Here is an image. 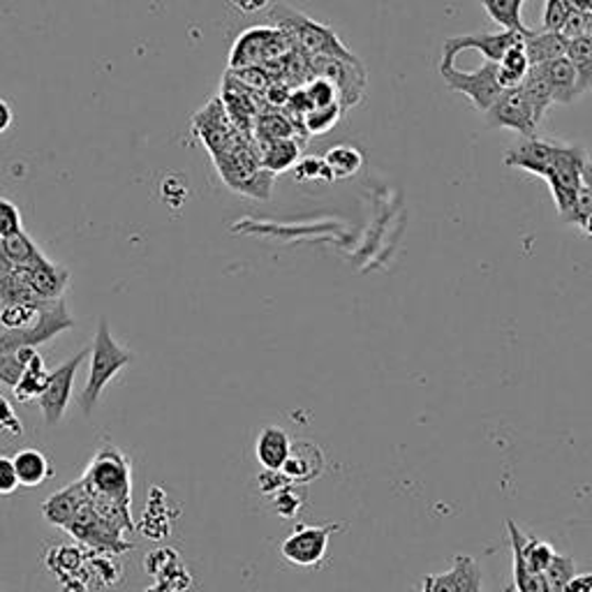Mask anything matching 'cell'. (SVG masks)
Wrapping results in <instances>:
<instances>
[{
    "label": "cell",
    "mask_w": 592,
    "mask_h": 592,
    "mask_svg": "<svg viewBox=\"0 0 592 592\" xmlns=\"http://www.w3.org/2000/svg\"><path fill=\"white\" fill-rule=\"evenodd\" d=\"M0 251L14 264V267H31L45 253L37 248V243L22 230L12 236L0 239Z\"/></svg>",
    "instance_id": "cell-33"
},
{
    "label": "cell",
    "mask_w": 592,
    "mask_h": 592,
    "mask_svg": "<svg viewBox=\"0 0 592 592\" xmlns=\"http://www.w3.org/2000/svg\"><path fill=\"white\" fill-rule=\"evenodd\" d=\"M292 452V444H290V438L288 433L282 431V428L278 426H267L264 431L259 433L257 438V444H255V454H257V461L262 463L264 469H282L285 461H288Z\"/></svg>",
    "instance_id": "cell-23"
},
{
    "label": "cell",
    "mask_w": 592,
    "mask_h": 592,
    "mask_svg": "<svg viewBox=\"0 0 592 592\" xmlns=\"http://www.w3.org/2000/svg\"><path fill=\"white\" fill-rule=\"evenodd\" d=\"M274 24L290 37V45L294 51L315 58V56H332L343 60H359L350 49L343 45V39L329 28L315 19L305 16L292 8L278 5L271 12Z\"/></svg>",
    "instance_id": "cell-1"
},
{
    "label": "cell",
    "mask_w": 592,
    "mask_h": 592,
    "mask_svg": "<svg viewBox=\"0 0 592 592\" xmlns=\"http://www.w3.org/2000/svg\"><path fill=\"white\" fill-rule=\"evenodd\" d=\"M554 141H544L537 137H525L504 155V165L546 178L554 162Z\"/></svg>",
    "instance_id": "cell-18"
},
{
    "label": "cell",
    "mask_w": 592,
    "mask_h": 592,
    "mask_svg": "<svg viewBox=\"0 0 592 592\" xmlns=\"http://www.w3.org/2000/svg\"><path fill=\"white\" fill-rule=\"evenodd\" d=\"M193 124H195V132L199 135V139L204 141V144H207L211 158L230 151L236 144H241L243 139H248L232 124V118L228 116V112H224L220 97L211 100L209 105L195 116Z\"/></svg>",
    "instance_id": "cell-12"
},
{
    "label": "cell",
    "mask_w": 592,
    "mask_h": 592,
    "mask_svg": "<svg viewBox=\"0 0 592 592\" xmlns=\"http://www.w3.org/2000/svg\"><path fill=\"white\" fill-rule=\"evenodd\" d=\"M322 467H324V458L320 454V449L309 442H299L290 452L288 461H285L282 475L292 481H311L320 477Z\"/></svg>",
    "instance_id": "cell-24"
},
{
    "label": "cell",
    "mask_w": 592,
    "mask_h": 592,
    "mask_svg": "<svg viewBox=\"0 0 592 592\" xmlns=\"http://www.w3.org/2000/svg\"><path fill=\"white\" fill-rule=\"evenodd\" d=\"M257 153L264 170H269L271 174H280L294 170V165L301 160V144L294 137L257 141Z\"/></svg>",
    "instance_id": "cell-21"
},
{
    "label": "cell",
    "mask_w": 592,
    "mask_h": 592,
    "mask_svg": "<svg viewBox=\"0 0 592 592\" xmlns=\"http://www.w3.org/2000/svg\"><path fill=\"white\" fill-rule=\"evenodd\" d=\"M581 178H583V186H585V188L592 193V162H590V160L585 162V167H583Z\"/></svg>",
    "instance_id": "cell-49"
},
{
    "label": "cell",
    "mask_w": 592,
    "mask_h": 592,
    "mask_svg": "<svg viewBox=\"0 0 592 592\" xmlns=\"http://www.w3.org/2000/svg\"><path fill=\"white\" fill-rule=\"evenodd\" d=\"M343 114H345V109L338 105V102L329 107H313L303 114L301 128L305 135H326L338 126Z\"/></svg>",
    "instance_id": "cell-35"
},
{
    "label": "cell",
    "mask_w": 592,
    "mask_h": 592,
    "mask_svg": "<svg viewBox=\"0 0 592 592\" xmlns=\"http://www.w3.org/2000/svg\"><path fill=\"white\" fill-rule=\"evenodd\" d=\"M574 10V5H569L567 0H546V10H544V31H556L560 33L565 19L569 12Z\"/></svg>",
    "instance_id": "cell-43"
},
{
    "label": "cell",
    "mask_w": 592,
    "mask_h": 592,
    "mask_svg": "<svg viewBox=\"0 0 592 592\" xmlns=\"http://www.w3.org/2000/svg\"><path fill=\"white\" fill-rule=\"evenodd\" d=\"M509 530V546H512V562H514V588L516 592H554L546 579V571L530 567L521 554V527L514 521H507Z\"/></svg>",
    "instance_id": "cell-19"
},
{
    "label": "cell",
    "mask_w": 592,
    "mask_h": 592,
    "mask_svg": "<svg viewBox=\"0 0 592 592\" xmlns=\"http://www.w3.org/2000/svg\"><path fill=\"white\" fill-rule=\"evenodd\" d=\"M440 74L449 89L473 100V105L484 114L502 93V86L498 81V63H494V60H484V63L473 72L458 70L456 63L440 66Z\"/></svg>",
    "instance_id": "cell-10"
},
{
    "label": "cell",
    "mask_w": 592,
    "mask_h": 592,
    "mask_svg": "<svg viewBox=\"0 0 592 592\" xmlns=\"http://www.w3.org/2000/svg\"><path fill=\"white\" fill-rule=\"evenodd\" d=\"M255 139L257 141H271V139H290L301 132L294 120L285 112H259L255 118Z\"/></svg>",
    "instance_id": "cell-30"
},
{
    "label": "cell",
    "mask_w": 592,
    "mask_h": 592,
    "mask_svg": "<svg viewBox=\"0 0 592 592\" xmlns=\"http://www.w3.org/2000/svg\"><path fill=\"white\" fill-rule=\"evenodd\" d=\"M86 500V488L84 484H81V479H77L74 484L60 488L58 494H54L51 498L45 500L43 504V514L45 519L56 525V527H63L72 521L77 507Z\"/></svg>",
    "instance_id": "cell-20"
},
{
    "label": "cell",
    "mask_w": 592,
    "mask_h": 592,
    "mask_svg": "<svg viewBox=\"0 0 592 592\" xmlns=\"http://www.w3.org/2000/svg\"><path fill=\"white\" fill-rule=\"evenodd\" d=\"M218 174L228 183V188L253 199H269L274 174L262 167L257 147L243 139L234 149L213 158Z\"/></svg>",
    "instance_id": "cell-3"
},
{
    "label": "cell",
    "mask_w": 592,
    "mask_h": 592,
    "mask_svg": "<svg viewBox=\"0 0 592 592\" xmlns=\"http://www.w3.org/2000/svg\"><path fill=\"white\" fill-rule=\"evenodd\" d=\"M24 276L37 301L63 299L68 282H70V271L66 267H60V264L51 262L47 255L33 262L31 267H24Z\"/></svg>",
    "instance_id": "cell-17"
},
{
    "label": "cell",
    "mask_w": 592,
    "mask_h": 592,
    "mask_svg": "<svg viewBox=\"0 0 592 592\" xmlns=\"http://www.w3.org/2000/svg\"><path fill=\"white\" fill-rule=\"evenodd\" d=\"M523 33L516 31H500V33H477V35H454L449 37L442 49V60L440 66H452L456 56L475 49L479 51L486 60H494V63H500L502 56L507 54L509 47H514L516 43H523Z\"/></svg>",
    "instance_id": "cell-13"
},
{
    "label": "cell",
    "mask_w": 592,
    "mask_h": 592,
    "mask_svg": "<svg viewBox=\"0 0 592 592\" xmlns=\"http://www.w3.org/2000/svg\"><path fill=\"white\" fill-rule=\"evenodd\" d=\"M419 592H484L481 569L475 558L456 556L452 569L444 574L423 577Z\"/></svg>",
    "instance_id": "cell-16"
},
{
    "label": "cell",
    "mask_w": 592,
    "mask_h": 592,
    "mask_svg": "<svg viewBox=\"0 0 592 592\" xmlns=\"http://www.w3.org/2000/svg\"><path fill=\"white\" fill-rule=\"evenodd\" d=\"M303 91H305V97H309V102H311V107H329L338 102L336 89L329 84V81L320 79V77H313L309 84H305Z\"/></svg>",
    "instance_id": "cell-40"
},
{
    "label": "cell",
    "mask_w": 592,
    "mask_h": 592,
    "mask_svg": "<svg viewBox=\"0 0 592 592\" xmlns=\"http://www.w3.org/2000/svg\"><path fill=\"white\" fill-rule=\"evenodd\" d=\"M294 51L290 37L278 26H255L243 31L230 54V68H248V66H269L285 54Z\"/></svg>",
    "instance_id": "cell-8"
},
{
    "label": "cell",
    "mask_w": 592,
    "mask_h": 592,
    "mask_svg": "<svg viewBox=\"0 0 592 592\" xmlns=\"http://www.w3.org/2000/svg\"><path fill=\"white\" fill-rule=\"evenodd\" d=\"M565 592H592V574H574L565 585Z\"/></svg>",
    "instance_id": "cell-47"
},
{
    "label": "cell",
    "mask_w": 592,
    "mask_h": 592,
    "mask_svg": "<svg viewBox=\"0 0 592 592\" xmlns=\"http://www.w3.org/2000/svg\"><path fill=\"white\" fill-rule=\"evenodd\" d=\"M523 47L527 54L530 66H542L548 60L560 58L567 51V39L556 31H530L523 37Z\"/></svg>",
    "instance_id": "cell-25"
},
{
    "label": "cell",
    "mask_w": 592,
    "mask_h": 592,
    "mask_svg": "<svg viewBox=\"0 0 592 592\" xmlns=\"http://www.w3.org/2000/svg\"><path fill=\"white\" fill-rule=\"evenodd\" d=\"M479 3L486 14L491 16L498 26H502V31H516L523 35L530 33L521 19V8L525 0H479Z\"/></svg>",
    "instance_id": "cell-32"
},
{
    "label": "cell",
    "mask_w": 592,
    "mask_h": 592,
    "mask_svg": "<svg viewBox=\"0 0 592 592\" xmlns=\"http://www.w3.org/2000/svg\"><path fill=\"white\" fill-rule=\"evenodd\" d=\"M539 70L548 81L550 93H554V102H562V105H569V102L579 95L577 70H574V66L569 63L567 56L548 60V63H542Z\"/></svg>",
    "instance_id": "cell-22"
},
{
    "label": "cell",
    "mask_w": 592,
    "mask_h": 592,
    "mask_svg": "<svg viewBox=\"0 0 592 592\" xmlns=\"http://www.w3.org/2000/svg\"><path fill=\"white\" fill-rule=\"evenodd\" d=\"M89 357H91V371L84 384V392H81V398H79V405H81V410H84V415H93L102 392H105V386L135 359L130 350H126V347H120L116 343L105 317H102L97 324Z\"/></svg>",
    "instance_id": "cell-2"
},
{
    "label": "cell",
    "mask_w": 592,
    "mask_h": 592,
    "mask_svg": "<svg viewBox=\"0 0 592 592\" xmlns=\"http://www.w3.org/2000/svg\"><path fill=\"white\" fill-rule=\"evenodd\" d=\"M19 488V477L14 461L10 456H0V496H12Z\"/></svg>",
    "instance_id": "cell-46"
},
{
    "label": "cell",
    "mask_w": 592,
    "mask_h": 592,
    "mask_svg": "<svg viewBox=\"0 0 592 592\" xmlns=\"http://www.w3.org/2000/svg\"><path fill=\"white\" fill-rule=\"evenodd\" d=\"M12 461H14L16 477H19V486L35 488V486H43L51 477V465L39 449H31V446L22 449V452H19Z\"/></svg>",
    "instance_id": "cell-26"
},
{
    "label": "cell",
    "mask_w": 592,
    "mask_h": 592,
    "mask_svg": "<svg viewBox=\"0 0 592 592\" xmlns=\"http://www.w3.org/2000/svg\"><path fill=\"white\" fill-rule=\"evenodd\" d=\"M228 77H232L236 84L243 89H248L251 93L259 95L269 89L271 84V74L264 66H248V68H230Z\"/></svg>",
    "instance_id": "cell-37"
},
{
    "label": "cell",
    "mask_w": 592,
    "mask_h": 592,
    "mask_svg": "<svg viewBox=\"0 0 592 592\" xmlns=\"http://www.w3.org/2000/svg\"><path fill=\"white\" fill-rule=\"evenodd\" d=\"M574 574H577L574 560H571L569 556H560V554L554 556V560H550V565L546 569V579H548L550 590L554 592H565V585Z\"/></svg>",
    "instance_id": "cell-39"
},
{
    "label": "cell",
    "mask_w": 592,
    "mask_h": 592,
    "mask_svg": "<svg viewBox=\"0 0 592 592\" xmlns=\"http://www.w3.org/2000/svg\"><path fill=\"white\" fill-rule=\"evenodd\" d=\"M326 165H329L332 174H334V181L336 178H347V176H355L361 167H363V155L359 149L350 147V144H340V147H334L329 153L324 155Z\"/></svg>",
    "instance_id": "cell-34"
},
{
    "label": "cell",
    "mask_w": 592,
    "mask_h": 592,
    "mask_svg": "<svg viewBox=\"0 0 592 592\" xmlns=\"http://www.w3.org/2000/svg\"><path fill=\"white\" fill-rule=\"evenodd\" d=\"M486 118L491 120V126L516 130L523 137H535L537 126H539L521 86L504 89L496 97L494 105L486 109Z\"/></svg>",
    "instance_id": "cell-14"
},
{
    "label": "cell",
    "mask_w": 592,
    "mask_h": 592,
    "mask_svg": "<svg viewBox=\"0 0 592 592\" xmlns=\"http://www.w3.org/2000/svg\"><path fill=\"white\" fill-rule=\"evenodd\" d=\"M43 303H3L0 305V324L5 326V332L24 329L37 317Z\"/></svg>",
    "instance_id": "cell-36"
},
{
    "label": "cell",
    "mask_w": 592,
    "mask_h": 592,
    "mask_svg": "<svg viewBox=\"0 0 592 592\" xmlns=\"http://www.w3.org/2000/svg\"><path fill=\"white\" fill-rule=\"evenodd\" d=\"M581 228H583V232H585L588 236H592V213L585 216V220L581 222Z\"/></svg>",
    "instance_id": "cell-50"
},
{
    "label": "cell",
    "mask_w": 592,
    "mask_h": 592,
    "mask_svg": "<svg viewBox=\"0 0 592 592\" xmlns=\"http://www.w3.org/2000/svg\"><path fill=\"white\" fill-rule=\"evenodd\" d=\"M12 120H14V114H12L10 102L0 97V135H5L12 128Z\"/></svg>",
    "instance_id": "cell-48"
},
{
    "label": "cell",
    "mask_w": 592,
    "mask_h": 592,
    "mask_svg": "<svg viewBox=\"0 0 592 592\" xmlns=\"http://www.w3.org/2000/svg\"><path fill=\"white\" fill-rule=\"evenodd\" d=\"M81 484L89 494L130 504L132 498V469L126 454L114 444H102L91 458Z\"/></svg>",
    "instance_id": "cell-4"
},
{
    "label": "cell",
    "mask_w": 592,
    "mask_h": 592,
    "mask_svg": "<svg viewBox=\"0 0 592 592\" xmlns=\"http://www.w3.org/2000/svg\"><path fill=\"white\" fill-rule=\"evenodd\" d=\"M527 70H530V60H527L523 43H516L514 47H509L498 63V81H500L502 91L521 86Z\"/></svg>",
    "instance_id": "cell-29"
},
{
    "label": "cell",
    "mask_w": 592,
    "mask_h": 592,
    "mask_svg": "<svg viewBox=\"0 0 592 592\" xmlns=\"http://www.w3.org/2000/svg\"><path fill=\"white\" fill-rule=\"evenodd\" d=\"M294 176H297V181H326V183H334V174H332L329 165H326L324 158H317V155L301 158L294 165Z\"/></svg>",
    "instance_id": "cell-38"
},
{
    "label": "cell",
    "mask_w": 592,
    "mask_h": 592,
    "mask_svg": "<svg viewBox=\"0 0 592 592\" xmlns=\"http://www.w3.org/2000/svg\"><path fill=\"white\" fill-rule=\"evenodd\" d=\"M86 359H89V350H81L74 357H70L66 363H60L54 373H49L45 392L37 398V405H39V410H43L47 426H56L66 417L70 401H72V386H74L77 371Z\"/></svg>",
    "instance_id": "cell-11"
},
{
    "label": "cell",
    "mask_w": 592,
    "mask_h": 592,
    "mask_svg": "<svg viewBox=\"0 0 592 592\" xmlns=\"http://www.w3.org/2000/svg\"><path fill=\"white\" fill-rule=\"evenodd\" d=\"M26 369V361L19 357V352H3L0 355V384L14 390L16 382L22 380Z\"/></svg>",
    "instance_id": "cell-41"
},
{
    "label": "cell",
    "mask_w": 592,
    "mask_h": 592,
    "mask_svg": "<svg viewBox=\"0 0 592 592\" xmlns=\"http://www.w3.org/2000/svg\"><path fill=\"white\" fill-rule=\"evenodd\" d=\"M585 22H588V12H583L581 8H574L569 12V16L565 19V24L560 28V35L565 39H574L585 35Z\"/></svg>",
    "instance_id": "cell-45"
},
{
    "label": "cell",
    "mask_w": 592,
    "mask_h": 592,
    "mask_svg": "<svg viewBox=\"0 0 592 592\" xmlns=\"http://www.w3.org/2000/svg\"><path fill=\"white\" fill-rule=\"evenodd\" d=\"M47 380H49V371H47L43 355L37 352V355L26 363L24 375H22V380L16 382V386H14L12 392H14V396H16L19 401H22V403H31V401L39 398V394L45 392Z\"/></svg>",
    "instance_id": "cell-27"
},
{
    "label": "cell",
    "mask_w": 592,
    "mask_h": 592,
    "mask_svg": "<svg viewBox=\"0 0 592 592\" xmlns=\"http://www.w3.org/2000/svg\"><path fill=\"white\" fill-rule=\"evenodd\" d=\"M22 230V211L16 209L14 201L0 197V239L12 236Z\"/></svg>",
    "instance_id": "cell-42"
},
{
    "label": "cell",
    "mask_w": 592,
    "mask_h": 592,
    "mask_svg": "<svg viewBox=\"0 0 592 592\" xmlns=\"http://www.w3.org/2000/svg\"><path fill=\"white\" fill-rule=\"evenodd\" d=\"M521 89L530 102V109H533V114H535V120L539 124L544 112L550 107V102H554V93H550V86H548L546 77L542 74L539 66H530Z\"/></svg>",
    "instance_id": "cell-31"
},
{
    "label": "cell",
    "mask_w": 592,
    "mask_h": 592,
    "mask_svg": "<svg viewBox=\"0 0 592 592\" xmlns=\"http://www.w3.org/2000/svg\"><path fill=\"white\" fill-rule=\"evenodd\" d=\"M0 431H3L5 436H22L24 433L22 421H19L12 403L3 394H0Z\"/></svg>",
    "instance_id": "cell-44"
},
{
    "label": "cell",
    "mask_w": 592,
    "mask_h": 592,
    "mask_svg": "<svg viewBox=\"0 0 592 592\" xmlns=\"http://www.w3.org/2000/svg\"><path fill=\"white\" fill-rule=\"evenodd\" d=\"M74 329V317L63 299L45 301L39 305L37 317L24 326V329H14L0 334V355L14 352L19 347H37L54 340L56 336Z\"/></svg>",
    "instance_id": "cell-6"
},
{
    "label": "cell",
    "mask_w": 592,
    "mask_h": 592,
    "mask_svg": "<svg viewBox=\"0 0 592 592\" xmlns=\"http://www.w3.org/2000/svg\"><path fill=\"white\" fill-rule=\"evenodd\" d=\"M311 74L326 79L338 93L340 107L347 112L352 109L363 97L365 91V70L361 60H343L332 56H315L309 58Z\"/></svg>",
    "instance_id": "cell-9"
},
{
    "label": "cell",
    "mask_w": 592,
    "mask_h": 592,
    "mask_svg": "<svg viewBox=\"0 0 592 592\" xmlns=\"http://www.w3.org/2000/svg\"><path fill=\"white\" fill-rule=\"evenodd\" d=\"M588 162V153L583 147L577 144H556L554 147V162H550V172L544 178L550 188V195L556 199L558 213L565 222H569L571 211L583 188V167Z\"/></svg>",
    "instance_id": "cell-5"
},
{
    "label": "cell",
    "mask_w": 592,
    "mask_h": 592,
    "mask_svg": "<svg viewBox=\"0 0 592 592\" xmlns=\"http://www.w3.org/2000/svg\"><path fill=\"white\" fill-rule=\"evenodd\" d=\"M66 533H70L79 544L93 548L95 554H126L132 548V544L124 537L126 533L102 519L89 498L77 507L72 521L66 525Z\"/></svg>",
    "instance_id": "cell-7"
},
{
    "label": "cell",
    "mask_w": 592,
    "mask_h": 592,
    "mask_svg": "<svg viewBox=\"0 0 592 592\" xmlns=\"http://www.w3.org/2000/svg\"><path fill=\"white\" fill-rule=\"evenodd\" d=\"M565 56L569 58V63L577 70V84H579V95L592 89V39L581 35L574 39H567V51Z\"/></svg>",
    "instance_id": "cell-28"
},
{
    "label": "cell",
    "mask_w": 592,
    "mask_h": 592,
    "mask_svg": "<svg viewBox=\"0 0 592 592\" xmlns=\"http://www.w3.org/2000/svg\"><path fill=\"white\" fill-rule=\"evenodd\" d=\"M338 525H299L294 533L282 542L280 554L299 567H313L326 556L332 533Z\"/></svg>",
    "instance_id": "cell-15"
}]
</instances>
